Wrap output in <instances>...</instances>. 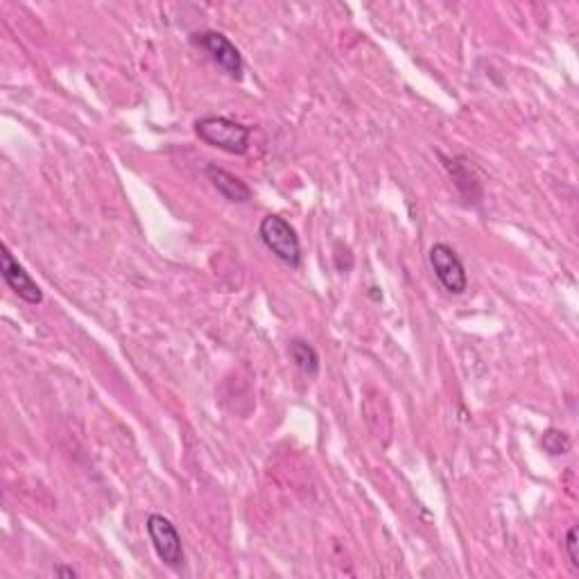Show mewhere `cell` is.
Segmentation results:
<instances>
[{"mask_svg":"<svg viewBox=\"0 0 579 579\" xmlns=\"http://www.w3.org/2000/svg\"><path fill=\"white\" fill-rule=\"evenodd\" d=\"M195 134L200 141L227 154H245L249 150L252 127L224 116H206L195 123Z\"/></svg>","mask_w":579,"mask_h":579,"instance_id":"1","label":"cell"},{"mask_svg":"<svg viewBox=\"0 0 579 579\" xmlns=\"http://www.w3.org/2000/svg\"><path fill=\"white\" fill-rule=\"evenodd\" d=\"M577 527H570L568 534H566V541H564V550H566V555H568V561H570V566H573L575 570H579V555H577Z\"/></svg>","mask_w":579,"mask_h":579,"instance_id":"10","label":"cell"},{"mask_svg":"<svg viewBox=\"0 0 579 579\" xmlns=\"http://www.w3.org/2000/svg\"><path fill=\"white\" fill-rule=\"evenodd\" d=\"M190 43L204 50V53L211 57V62L218 64L224 73L233 77V80H243V75H245L243 55H240L236 43H233L227 34L215 32V30L195 32V34H190Z\"/></svg>","mask_w":579,"mask_h":579,"instance_id":"3","label":"cell"},{"mask_svg":"<svg viewBox=\"0 0 579 579\" xmlns=\"http://www.w3.org/2000/svg\"><path fill=\"white\" fill-rule=\"evenodd\" d=\"M258 236H261L263 245L270 252L290 267L301 265V243L292 224L281 218V215H265L258 227Z\"/></svg>","mask_w":579,"mask_h":579,"instance_id":"2","label":"cell"},{"mask_svg":"<svg viewBox=\"0 0 579 579\" xmlns=\"http://www.w3.org/2000/svg\"><path fill=\"white\" fill-rule=\"evenodd\" d=\"M0 272H3V279L10 285V290H14V295H19V299H23L25 304H41L43 292L39 283L32 279L30 272H25V267L16 261L10 249H3V254H0Z\"/></svg>","mask_w":579,"mask_h":579,"instance_id":"6","label":"cell"},{"mask_svg":"<svg viewBox=\"0 0 579 579\" xmlns=\"http://www.w3.org/2000/svg\"><path fill=\"white\" fill-rule=\"evenodd\" d=\"M145 530H148L152 548L163 564L170 568L184 566L186 559L184 543H181L177 527L170 523V518H166L163 514H150L148 523H145Z\"/></svg>","mask_w":579,"mask_h":579,"instance_id":"5","label":"cell"},{"mask_svg":"<svg viewBox=\"0 0 579 579\" xmlns=\"http://www.w3.org/2000/svg\"><path fill=\"white\" fill-rule=\"evenodd\" d=\"M288 353L301 374H306V376L319 374V353L313 344L301 340V337H295V340H290L288 344Z\"/></svg>","mask_w":579,"mask_h":579,"instance_id":"8","label":"cell"},{"mask_svg":"<svg viewBox=\"0 0 579 579\" xmlns=\"http://www.w3.org/2000/svg\"><path fill=\"white\" fill-rule=\"evenodd\" d=\"M55 575H62V577H77V573L73 568H66V566H57L55 568Z\"/></svg>","mask_w":579,"mask_h":579,"instance_id":"11","label":"cell"},{"mask_svg":"<svg viewBox=\"0 0 579 579\" xmlns=\"http://www.w3.org/2000/svg\"><path fill=\"white\" fill-rule=\"evenodd\" d=\"M428 258L432 272L448 295H464L469 288V276H466V267L455 249L446 243H437L430 247Z\"/></svg>","mask_w":579,"mask_h":579,"instance_id":"4","label":"cell"},{"mask_svg":"<svg viewBox=\"0 0 579 579\" xmlns=\"http://www.w3.org/2000/svg\"><path fill=\"white\" fill-rule=\"evenodd\" d=\"M541 446H543V451L550 453V455H566L570 451V437H568V432L564 430H557V428H550L543 432V437H541Z\"/></svg>","mask_w":579,"mask_h":579,"instance_id":"9","label":"cell"},{"mask_svg":"<svg viewBox=\"0 0 579 579\" xmlns=\"http://www.w3.org/2000/svg\"><path fill=\"white\" fill-rule=\"evenodd\" d=\"M206 177L211 179V184L224 200H229L233 204H247L252 200V188H249L240 177L231 175L229 170L218 168L215 163H209V166H206Z\"/></svg>","mask_w":579,"mask_h":579,"instance_id":"7","label":"cell"}]
</instances>
